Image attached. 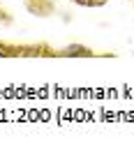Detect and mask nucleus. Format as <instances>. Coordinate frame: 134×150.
Here are the masks:
<instances>
[{
  "mask_svg": "<svg viewBox=\"0 0 134 150\" xmlns=\"http://www.w3.org/2000/svg\"><path fill=\"white\" fill-rule=\"evenodd\" d=\"M0 56H5V51H0Z\"/></svg>",
  "mask_w": 134,
  "mask_h": 150,
  "instance_id": "obj_1",
  "label": "nucleus"
}]
</instances>
